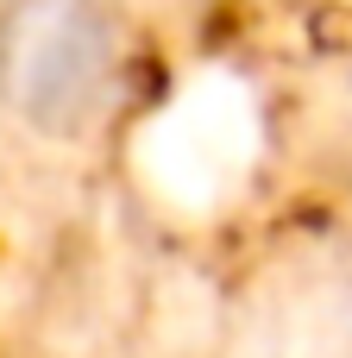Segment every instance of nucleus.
Masks as SVG:
<instances>
[{"mask_svg":"<svg viewBox=\"0 0 352 358\" xmlns=\"http://www.w3.org/2000/svg\"><path fill=\"white\" fill-rule=\"evenodd\" d=\"M120 0H0V120L38 145H88L126 94Z\"/></svg>","mask_w":352,"mask_h":358,"instance_id":"f257e3e1","label":"nucleus"},{"mask_svg":"<svg viewBox=\"0 0 352 358\" xmlns=\"http://www.w3.org/2000/svg\"><path fill=\"white\" fill-rule=\"evenodd\" d=\"M346 101H352V63H346Z\"/></svg>","mask_w":352,"mask_h":358,"instance_id":"f03ea898","label":"nucleus"}]
</instances>
